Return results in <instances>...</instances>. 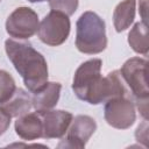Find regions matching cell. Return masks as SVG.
I'll list each match as a JSON object with an SVG mask.
<instances>
[{
  "label": "cell",
  "mask_w": 149,
  "mask_h": 149,
  "mask_svg": "<svg viewBox=\"0 0 149 149\" xmlns=\"http://www.w3.org/2000/svg\"><path fill=\"white\" fill-rule=\"evenodd\" d=\"M76 47L86 55H97L107 47L106 26L94 12H84L76 23Z\"/></svg>",
  "instance_id": "3957f363"
},
{
  "label": "cell",
  "mask_w": 149,
  "mask_h": 149,
  "mask_svg": "<svg viewBox=\"0 0 149 149\" xmlns=\"http://www.w3.org/2000/svg\"><path fill=\"white\" fill-rule=\"evenodd\" d=\"M104 118L106 122L116 129H127L136 120V107L127 95L114 97L105 101Z\"/></svg>",
  "instance_id": "8992f818"
},
{
  "label": "cell",
  "mask_w": 149,
  "mask_h": 149,
  "mask_svg": "<svg viewBox=\"0 0 149 149\" xmlns=\"http://www.w3.org/2000/svg\"><path fill=\"white\" fill-rule=\"evenodd\" d=\"M42 121V137L43 139H62L73 115L68 111L62 109H45L37 111Z\"/></svg>",
  "instance_id": "9c48e42d"
},
{
  "label": "cell",
  "mask_w": 149,
  "mask_h": 149,
  "mask_svg": "<svg viewBox=\"0 0 149 149\" xmlns=\"http://www.w3.org/2000/svg\"><path fill=\"white\" fill-rule=\"evenodd\" d=\"M15 90L16 85L12 74L5 70H0V105L10 98Z\"/></svg>",
  "instance_id": "9a60e30c"
},
{
  "label": "cell",
  "mask_w": 149,
  "mask_h": 149,
  "mask_svg": "<svg viewBox=\"0 0 149 149\" xmlns=\"http://www.w3.org/2000/svg\"><path fill=\"white\" fill-rule=\"evenodd\" d=\"M62 85L56 81H47L44 86L33 93L31 102L36 111L52 109L59 99Z\"/></svg>",
  "instance_id": "8fae6325"
},
{
  "label": "cell",
  "mask_w": 149,
  "mask_h": 149,
  "mask_svg": "<svg viewBox=\"0 0 149 149\" xmlns=\"http://www.w3.org/2000/svg\"><path fill=\"white\" fill-rule=\"evenodd\" d=\"M97 129V122L93 118L88 115H77L72 118V121L62 137L57 148H71V149H83L85 148L87 141L93 135Z\"/></svg>",
  "instance_id": "ba28073f"
},
{
  "label": "cell",
  "mask_w": 149,
  "mask_h": 149,
  "mask_svg": "<svg viewBox=\"0 0 149 149\" xmlns=\"http://www.w3.org/2000/svg\"><path fill=\"white\" fill-rule=\"evenodd\" d=\"M15 133L26 141H33L42 137V121L38 112L26 113L19 118H16Z\"/></svg>",
  "instance_id": "30bf717a"
},
{
  "label": "cell",
  "mask_w": 149,
  "mask_h": 149,
  "mask_svg": "<svg viewBox=\"0 0 149 149\" xmlns=\"http://www.w3.org/2000/svg\"><path fill=\"white\" fill-rule=\"evenodd\" d=\"M10 120H12V116L0 106V136L5 134V132L8 129L10 125Z\"/></svg>",
  "instance_id": "e0dca14e"
},
{
  "label": "cell",
  "mask_w": 149,
  "mask_h": 149,
  "mask_svg": "<svg viewBox=\"0 0 149 149\" xmlns=\"http://www.w3.org/2000/svg\"><path fill=\"white\" fill-rule=\"evenodd\" d=\"M12 118H19L30 111L33 107L31 95L23 88H17L14 91L12 97L0 105Z\"/></svg>",
  "instance_id": "7c38bea8"
},
{
  "label": "cell",
  "mask_w": 149,
  "mask_h": 149,
  "mask_svg": "<svg viewBox=\"0 0 149 149\" xmlns=\"http://www.w3.org/2000/svg\"><path fill=\"white\" fill-rule=\"evenodd\" d=\"M147 65L146 58L132 57L127 59L121 66L120 76L128 90L130 99L136 102L139 111L144 119L148 118V98L149 88L147 80Z\"/></svg>",
  "instance_id": "277c9868"
},
{
  "label": "cell",
  "mask_w": 149,
  "mask_h": 149,
  "mask_svg": "<svg viewBox=\"0 0 149 149\" xmlns=\"http://www.w3.org/2000/svg\"><path fill=\"white\" fill-rule=\"evenodd\" d=\"M128 43L130 48L141 55H148V26L144 22H136L128 34Z\"/></svg>",
  "instance_id": "5bb4252c"
},
{
  "label": "cell",
  "mask_w": 149,
  "mask_h": 149,
  "mask_svg": "<svg viewBox=\"0 0 149 149\" xmlns=\"http://www.w3.org/2000/svg\"><path fill=\"white\" fill-rule=\"evenodd\" d=\"M70 28L71 23L66 14L58 10H50L40 22L37 36L44 44L58 47L68 40Z\"/></svg>",
  "instance_id": "5b68a950"
},
{
  "label": "cell",
  "mask_w": 149,
  "mask_h": 149,
  "mask_svg": "<svg viewBox=\"0 0 149 149\" xmlns=\"http://www.w3.org/2000/svg\"><path fill=\"white\" fill-rule=\"evenodd\" d=\"M139 12L142 19V22L147 23V13H148V0H140L139 1Z\"/></svg>",
  "instance_id": "ac0fdd59"
},
{
  "label": "cell",
  "mask_w": 149,
  "mask_h": 149,
  "mask_svg": "<svg viewBox=\"0 0 149 149\" xmlns=\"http://www.w3.org/2000/svg\"><path fill=\"white\" fill-rule=\"evenodd\" d=\"M5 50L8 59L22 77L29 92L34 93L48 81V64L44 56L29 42L6 40Z\"/></svg>",
  "instance_id": "7a4b0ae2"
},
{
  "label": "cell",
  "mask_w": 149,
  "mask_h": 149,
  "mask_svg": "<svg viewBox=\"0 0 149 149\" xmlns=\"http://www.w3.org/2000/svg\"><path fill=\"white\" fill-rule=\"evenodd\" d=\"M38 15L29 7H19L14 9L6 21V31L10 37L17 40H28L37 33Z\"/></svg>",
  "instance_id": "52a82bcc"
},
{
  "label": "cell",
  "mask_w": 149,
  "mask_h": 149,
  "mask_svg": "<svg viewBox=\"0 0 149 149\" xmlns=\"http://www.w3.org/2000/svg\"><path fill=\"white\" fill-rule=\"evenodd\" d=\"M0 1H1V0H0Z\"/></svg>",
  "instance_id": "ffe728a7"
},
{
  "label": "cell",
  "mask_w": 149,
  "mask_h": 149,
  "mask_svg": "<svg viewBox=\"0 0 149 149\" xmlns=\"http://www.w3.org/2000/svg\"><path fill=\"white\" fill-rule=\"evenodd\" d=\"M136 0H122L118 3L113 12V24L118 33L130 27L135 19Z\"/></svg>",
  "instance_id": "4fadbf2b"
},
{
  "label": "cell",
  "mask_w": 149,
  "mask_h": 149,
  "mask_svg": "<svg viewBox=\"0 0 149 149\" xmlns=\"http://www.w3.org/2000/svg\"><path fill=\"white\" fill-rule=\"evenodd\" d=\"M102 61L92 58L78 66L74 72L72 90L76 97L91 105H99L114 97L127 95L128 90L119 70L101 77Z\"/></svg>",
  "instance_id": "6da1fadb"
},
{
  "label": "cell",
  "mask_w": 149,
  "mask_h": 149,
  "mask_svg": "<svg viewBox=\"0 0 149 149\" xmlns=\"http://www.w3.org/2000/svg\"><path fill=\"white\" fill-rule=\"evenodd\" d=\"M49 6L51 10H58L71 16L78 8V0H49Z\"/></svg>",
  "instance_id": "2e32d148"
},
{
  "label": "cell",
  "mask_w": 149,
  "mask_h": 149,
  "mask_svg": "<svg viewBox=\"0 0 149 149\" xmlns=\"http://www.w3.org/2000/svg\"><path fill=\"white\" fill-rule=\"evenodd\" d=\"M29 2H43V1H49V0H28Z\"/></svg>",
  "instance_id": "d6986e66"
}]
</instances>
